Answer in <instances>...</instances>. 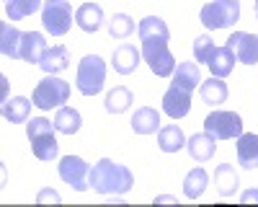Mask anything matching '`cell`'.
<instances>
[{
  "instance_id": "obj_1",
  "label": "cell",
  "mask_w": 258,
  "mask_h": 207,
  "mask_svg": "<svg viewBox=\"0 0 258 207\" xmlns=\"http://www.w3.org/2000/svg\"><path fill=\"white\" fill-rule=\"evenodd\" d=\"M91 186L98 194H124L135 186L132 171L111 158H101L91 169Z\"/></svg>"
},
{
  "instance_id": "obj_2",
  "label": "cell",
  "mask_w": 258,
  "mask_h": 207,
  "mask_svg": "<svg viewBox=\"0 0 258 207\" xmlns=\"http://www.w3.org/2000/svg\"><path fill=\"white\" fill-rule=\"evenodd\" d=\"M54 122L44 119V117H34L26 124V135L31 140V150L39 161H54L59 153V145L54 137Z\"/></svg>"
},
{
  "instance_id": "obj_3",
  "label": "cell",
  "mask_w": 258,
  "mask_h": 207,
  "mask_svg": "<svg viewBox=\"0 0 258 207\" xmlns=\"http://www.w3.org/2000/svg\"><path fill=\"white\" fill-rule=\"evenodd\" d=\"M68 98H70V83L57 78V75H47L44 80H39L34 93H31L34 107L41 112L59 109L62 104H68Z\"/></svg>"
},
{
  "instance_id": "obj_4",
  "label": "cell",
  "mask_w": 258,
  "mask_h": 207,
  "mask_svg": "<svg viewBox=\"0 0 258 207\" xmlns=\"http://www.w3.org/2000/svg\"><path fill=\"white\" fill-rule=\"evenodd\" d=\"M106 83V62L98 55H85L78 65V75H75V86L83 96H96L103 91Z\"/></svg>"
},
{
  "instance_id": "obj_5",
  "label": "cell",
  "mask_w": 258,
  "mask_h": 207,
  "mask_svg": "<svg viewBox=\"0 0 258 207\" xmlns=\"http://www.w3.org/2000/svg\"><path fill=\"white\" fill-rule=\"evenodd\" d=\"M238 18H240V3L238 0H214V3H207L199 11V21L209 31L230 29Z\"/></svg>"
},
{
  "instance_id": "obj_6",
  "label": "cell",
  "mask_w": 258,
  "mask_h": 207,
  "mask_svg": "<svg viewBox=\"0 0 258 207\" xmlns=\"http://www.w3.org/2000/svg\"><path fill=\"white\" fill-rule=\"evenodd\" d=\"M41 26L52 36H64L73 26V6L70 0H44L41 8Z\"/></svg>"
},
{
  "instance_id": "obj_7",
  "label": "cell",
  "mask_w": 258,
  "mask_h": 207,
  "mask_svg": "<svg viewBox=\"0 0 258 207\" xmlns=\"http://www.w3.org/2000/svg\"><path fill=\"white\" fill-rule=\"evenodd\" d=\"M142 57L158 78H168L176 73V57L168 49V41H163V39L142 41Z\"/></svg>"
},
{
  "instance_id": "obj_8",
  "label": "cell",
  "mask_w": 258,
  "mask_h": 207,
  "mask_svg": "<svg viewBox=\"0 0 258 207\" xmlns=\"http://www.w3.org/2000/svg\"><path fill=\"white\" fill-rule=\"evenodd\" d=\"M204 132H209L214 140H238L243 135V119L238 112H212L204 119Z\"/></svg>"
},
{
  "instance_id": "obj_9",
  "label": "cell",
  "mask_w": 258,
  "mask_h": 207,
  "mask_svg": "<svg viewBox=\"0 0 258 207\" xmlns=\"http://www.w3.org/2000/svg\"><path fill=\"white\" fill-rule=\"evenodd\" d=\"M57 171H59V179H62L64 184H70L73 189H78V192L91 189V166L85 163L83 158H78V156H64V158H59Z\"/></svg>"
},
{
  "instance_id": "obj_10",
  "label": "cell",
  "mask_w": 258,
  "mask_h": 207,
  "mask_svg": "<svg viewBox=\"0 0 258 207\" xmlns=\"http://www.w3.org/2000/svg\"><path fill=\"white\" fill-rule=\"evenodd\" d=\"M227 47L235 52L243 65H255L258 62V36L248 34V31H235L227 39Z\"/></svg>"
},
{
  "instance_id": "obj_11",
  "label": "cell",
  "mask_w": 258,
  "mask_h": 207,
  "mask_svg": "<svg viewBox=\"0 0 258 207\" xmlns=\"http://www.w3.org/2000/svg\"><path fill=\"white\" fill-rule=\"evenodd\" d=\"M163 112L170 119H181L191 112V91H183L178 86H170L163 93Z\"/></svg>"
},
{
  "instance_id": "obj_12",
  "label": "cell",
  "mask_w": 258,
  "mask_h": 207,
  "mask_svg": "<svg viewBox=\"0 0 258 207\" xmlns=\"http://www.w3.org/2000/svg\"><path fill=\"white\" fill-rule=\"evenodd\" d=\"M186 150L197 163H207L214 156V150H217V140H214L209 132H197V135H191L186 140Z\"/></svg>"
},
{
  "instance_id": "obj_13",
  "label": "cell",
  "mask_w": 258,
  "mask_h": 207,
  "mask_svg": "<svg viewBox=\"0 0 258 207\" xmlns=\"http://www.w3.org/2000/svg\"><path fill=\"white\" fill-rule=\"evenodd\" d=\"M140 57H142V52L135 44H119L111 55V65H114L116 73L129 75V73H135L140 68Z\"/></svg>"
},
{
  "instance_id": "obj_14",
  "label": "cell",
  "mask_w": 258,
  "mask_h": 207,
  "mask_svg": "<svg viewBox=\"0 0 258 207\" xmlns=\"http://www.w3.org/2000/svg\"><path fill=\"white\" fill-rule=\"evenodd\" d=\"M47 49L49 47H47V41H44V34H39V31H24V41H21V60H24V62L39 65Z\"/></svg>"
},
{
  "instance_id": "obj_15",
  "label": "cell",
  "mask_w": 258,
  "mask_h": 207,
  "mask_svg": "<svg viewBox=\"0 0 258 207\" xmlns=\"http://www.w3.org/2000/svg\"><path fill=\"white\" fill-rule=\"evenodd\" d=\"M235 150H238V163L243 169H258V135L243 132L235 142Z\"/></svg>"
},
{
  "instance_id": "obj_16",
  "label": "cell",
  "mask_w": 258,
  "mask_h": 207,
  "mask_svg": "<svg viewBox=\"0 0 258 207\" xmlns=\"http://www.w3.org/2000/svg\"><path fill=\"white\" fill-rule=\"evenodd\" d=\"M75 24L88 31V34H96L101 26H103V8L98 3H83L78 11H75Z\"/></svg>"
},
{
  "instance_id": "obj_17",
  "label": "cell",
  "mask_w": 258,
  "mask_h": 207,
  "mask_svg": "<svg viewBox=\"0 0 258 207\" xmlns=\"http://www.w3.org/2000/svg\"><path fill=\"white\" fill-rule=\"evenodd\" d=\"M39 68L44 70L47 75H57V73H62V70H68V68H70V52H68V47H62V44L49 47V49L44 52V57H41Z\"/></svg>"
},
{
  "instance_id": "obj_18",
  "label": "cell",
  "mask_w": 258,
  "mask_h": 207,
  "mask_svg": "<svg viewBox=\"0 0 258 207\" xmlns=\"http://www.w3.org/2000/svg\"><path fill=\"white\" fill-rule=\"evenodd\" d=\"M214 186H217V194H220V197H232V194H238L240 179H238L235 166H230V163L217 166V171H214Z\"/></svg>"
},
{
  "instance_id": "obj_19",
  "label": "cell",
  "mask_w": 258,
  "mask_h": 207,
  "mask_svg": "<svg viewBox=\"0 0 258 207\" xmlns=\"http://www.w3.org/2000/svg\"><path fill=\"white\" fill-rule=\"evenodd\" d=\"M173 86L183 88V91H197V86H202V73L197 62H178L176 73H173Z\"/></svg>"
},
{
  "instance_id": "obj_20",
  "label": "cell",
  "mask_w": 258,
  "mask_h": 207,
  "mask_svg": "<svg viewBox=\"0 0 258 207\" xmlns=\"http://www.w3.org/2000/svg\"><path fill=\"white\" fill-rule=\"evenodd\" d=\"M227 93H230L227 91V83L222 78H214V75L199 86V96H202L204 104H209V107H220V104H225L227 101Z\"/></svg>"
},
{
  "instance_id": "obj_21",
  "label": "cell",
  "mask_w": 258,
  "mask_h": 207,
  "mask_svg": "<svg viewBox=\"0 0 258 207\" xmlns=\"http://www.w3.org/2000/svg\"><path fill=\"white\" fill-rule=\"evenodd\" d=\"M21 41H24V31H18L11 24L0 26V52L11 60H21Z\"/></svg>"
},
{
  "instance_id": "obj_22",
  "label": "cell",
  "mask_w": 258,
  "mask_h": 207,
  "mask_svg": "<svg viewBox=\"0 0 258 207\" xmlns=\"http://www.w3.org/2000/svg\"><path fill=\"white\" fill-rule=\"evenodd\" d=\"M132 130L137 135H153V132H158L160 130V114H158V109H153V107L137 109L135 117H132Z\"/></svg>"
},
{
  "instance_id": "obj_23",
  "label": "cell",
  "mask_w": 258,
  "mask_h": 207,
  "mask_svg": "<svg viewBox=\"0 0 258 207\" xmlns=\"http://www.w3.org/2000/svg\"><path fill=\"white\" fill-rule=\"evenodd\" d=\"M158 145L163 153H178L181 148H186V135L178 124H168L158 130Z\"/></svg>"
},
{
  "instance_id": "obj_24",
  "label": "cell",
  "mask_w": 258,
  "mask_h": 207,
  "mask_svg": "<svg viewBox=\"0 0 258 207\" xmlns=\"http://www.w3.org/2000/svg\"><path fill=\"white\" fill-rule=\"evenodd\" d=\"M31 107H34V101H29V98H24V96H16V98H11V101H3V117H6L11 124L29 122Z\"/></svg>"
},
{
  "instance_id": "obj_25",
  "label": "cell",
  "mask_w": 258,
  "mask_h": 207,
  "mask_svg": "<svg viewBox=\"0 0 258 207\" xmlns=\"http://www.w3.org/2000/svg\"><path fill=\"white\" fill-rule=\"evenodd\" d=\"M235 62H238V57H235V52L225 44V47H217V52H214L212 62H209V70L214 78H227L235 68Z\"/></svg>"
},
{
  "instance_id": "obj_26",
  "label": "cell",
  "mask_w": 258,
  "mask_h": 207,
  "mask_svg": "<svg viewBox=\"0 0 258 207\" xmlns=\"http://www.w3.org/2000/svg\"><path fill=\"white\" fill-rule=\"evenodd\" d=\"M137 34H140L142 41H147V39H163V41H168V39H170V31H168V26H165V21L158 18V16L142 18L140 26H137Z\"/></svg>"
},
{
  "instance_id": "obj_27",
  "label": "cell",
  "mask_w": 258,
  "mask_h": 207,
  "mask_svg": "<svg viewBox=\"0 0 258 207\" xmlns=\"http://www.w3.org/2000/svg\"><path fill=\"white\" fill-rule=\"evenodd\" d=\"M207 184H209L207 171L202 169V166H197V169H191V171L186 174V179H183V194H186L188 199H197V197L204 194Z\"/></svg>"
},
{
  "instance_id": "obj_28",
  "label": "cell",
  "mask_w": 258,
  "mask_h": 207,
  "mask_svg": "<svg viewBox=\"0 0 258 207\" xmlns=\"http://www.w3.org/2000/svg\"><path fill=\"white\" fill-rule=\"evenodd\" d=\"M80 124H83V119H80V114L75 109H70V107H59L57 109V114H54V130L57 132L75 135L80 130Z\"/></svg>"
},
{
  "instance_id": "obj_29",
  "label": "cell",
  "mask_w": 258,
  "mask_h": 207,
  "mask_svg": "<svg viewBox=\"0 0 258 207\" xmlns=\"http://www.w3.org/2000/svg\"><path fill=\"white\" fill-rule=\"evenodd\" d=\"M132 104H135L132 91L124 88V86H116L114 91H109V96H106V112L109 114H124Z\"/></svg>"
},
{
  "instance_id": "obj_30",
  "label": "cell",
  "mask_w": 258,
  "mask_h": 207,
  "mask_svg": "<svg viewBox=\"0 0 258 207\" xmlns=\"http://www.w3.org/2000/svg\"><path fill=\"white\" fill-rule=\"evenodd\" d=\"M41 8H44L41 0H6V13H8L11 21H21L26 16H34Z\"/></svg>"
},
{
  "instance_id": "obj_31",
  "label": "cell",
  "mask_w": 258,
  "mask_h": 207,
  "mask_svg": "<svg viewBox=\"0 0 258 207\" xmlns=\"http://www.w3.org/2000/svg\"><path fill=\"white\" fill-rule=\"evenodd\" d=\"M132 31H135V21L126 13L111 16V21H109V36L111 39H126V36H132Z\"/></svg>"
},
{
  "instance_id": "obj_32",
  "label": "cell",
  "mask_w": 258,
  "mask_h": 207,
  "mask_svg": "<svg viewBox=\"0 0 258 207\" xmlns=\"http://www.w3.org/2000/svg\"><path fill=\"white\" fill-rule=\"evenodd\" d=\"M214 52H217V47H214V41L209 34H202L194 39V57H197V62H204V65H209Z\"/></svg>"
},
{
  "instance_id": "obj_33",
  "label": "cell",
  "mask_w": 258,
  "mask_h": 207,
  "mask_svg": "<svg viewBox=\"0 0 258 207\" xmlns=\"http://www.w3.org/2000/svg\"><path fill=\"white\" fill-rule=\"evenodd\" d=\"M36 199H39V202H47V199H52V202H59V194H57V192H52V189H44V192H41Z\"/></svg>"
},
{
  "instance_id": "obj_34",
  "label": "cell",
  "mask_w": 258,
  "mask_h": 207,
  "mask_svg": "<svg viewBox=\"0 0 258 207\" xmlns=\"http://www.w3.org/2000/svg\"><path fill=\"white\" fill-rule=\"evenodd\" d=\"M240 199H243V202H258V189H250V192H245Z\"/></svg>"
},
{
  "instance_id": "obj_35",
  "label": "cell",
  "mask_w": 258,
  "mask_h": 207,
  "mask_svg": "<svg viewBox=\"0 0 258 207\" xmlns=\"http://www.w3.org/2000/svg\"><path fill=\"white\" fill-rule=\"evenodd\" d=\"M253 11H255V16H258V0H255V6H253Z\"/></svg>"
},
{
  "instance_id": "obj_36",
  "label": "cell",
  "mask_w": 258,
  "mask_h": 207,
  "mask_svg": "<svg viewBox=\"0 0 258 207\" xmlns=\"http://www.w3.org/2000/svg\"><path fill=\"white\" fill-rule=\"evenodd\" d=\"M238 3H240V0H238Z\"/></svg>"
}]
</instances>
